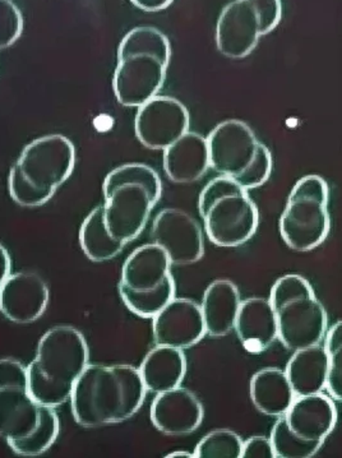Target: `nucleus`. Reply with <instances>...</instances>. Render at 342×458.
<instances>
[{
	"mask_svg": "<svg viewBox=\"0 0 342 458\" xmlns=\"http://www.w3.org/2000/svg\"><path fill=\"white\" fill-rule=\"evenodd\" d=\"M147 389L129 364H89L72 392L74 421L86 429L125 423L142 409Z\"/></svg>",
	"mask_w": 342,
	"mask_h": 458,
	"instance_id": "1",
	"label": "nucleus"
},
{
	"mask_svg": "<svg viewBox=\"0 0 342 458\" xmlns=\"http://www.w3.org/2000/svg\"><path fill=\"white\" fill-rule=\"evenodd\" d=\"M150 238L167 251L173 266L194 265L205 256V238L200 224L180 208H164L158 212Z\"/></svg>",
	"mask_w": 342,
	"mask_h": 458,
	"instance_id": "13",
	"label": "nucleus"
},
{
	"mask_svg": "<svg viewBox=\"0 0 342 458\" xmlns=\"http://www.w3.org/2000/svg\"><path fill=\"white\" fill-rule=\"evenodd\" d=\"M243 439L231 429H215L206 434L194 448L197 458H242Z\"/></svg>",
	"mask_w": 342,
	"mask_h": 458,
	"instance_id": "28",
	"label": "nucleus"
},
{
	"mask_svg": "<svg viewBox=\"0 0 342 458\" xmlns=\"http://www.w3.org/2000/svg\"><path fill=\"white\" fill-rule=\"evenodd\" d=\"M23 31V18L12 0H0V50L12 47Z\"/></svg>",
	"mask_w": 342,
	"mask_h": 458,
	"instance_id": "31",
	"label": "nucleus"
},
{
	"mask_svg": "<svg viewBox=\"0 0 342 458\" xmlns=\"http://www.w3.org/2000/svg\"><path fill=\"white\" fill-rule=\"evenodd\" d=\"M14 164L34 187L56 193L73 173L76 149L67 137L49 134L29 143Z\"/></svg>",
	"mask_w": 342,
	"mask_h": 458,
	"instance_id": "12",
	"label": "nucleus"
},
{
	"mask_svg": "<svg viewBox=\"0 0 342 458\" xmlns=\"http://www.w3.org/2000/svg\"><path fill=\"white\" fill-rule=\"evenodd\" d=\"M150 419L155 429L164 436H189L202 425L205 407L194 392L180 386L156 394Z\"/></svg>",
	"mask_w": 342,
	"mask_h": 458,
	"instance_id": "17",
	"label": "nucleus"
},
{
	"mask_svg": "<svg viewBox=\"0 0 342 458\" xmlns=\"http://www.w3.org/2000/svg\"><path fill=\"white\" fill-rule=\"evenodd\" d=\"M296 397L321 394L329 377V356L320 345L296 350L285 369Z\"/></svg>",
	"mask_w": 342,
	"mask_h": 458,
	"instance_id": "24",
	"label": "nucleus"
},
{
	"mask_svg": "<svg viewBox=\"0 0 342 458\" xmlns=\"http://www.w3.org/2000/svg\"><path fill=\"white\" fill-rule=\"evenodd\" d=\"M207 335L201 305L188 298H174L152 318L155 345L180 350L196 346Z\"/></svg>",
	"mask_w": 342,
	"mask_h": 458,
	"instance_id": "16",
	"label": "nucleus"
},
{
	"mask_svg": "<svg viewBox=\"0 0 342 458\" xmlns=\"http://www.w3.org/2000/svg\"><path fill=\"white\" fill-rule=\"evenodd\" d=\"M137 8L145 12H160L169 7L174 0H131Z\"/></svg>",
	"mask_w": 342,
	"mask_h": 458,
	"instance_id": "33",
	"label": "nucleus"
},
{
	"mask_svg": "<svg viewBox=\"0 0 342 458\" xmlns=\"http://www.w3.org/2000/svg\"><path fill=\"white\" fill-rule=\"evenodd\" d=\"M283 18L281 0H233L225 5L218 26L216 45L229 59L253 53L261 36L274 31Z\"/></svg>",
	"mask_w": 342,
	"mask_h": 458,
	"instance_id": "10",
	"label": "nucleus"
},
{
	"mask_svg": "<svg viewBox=\"0 0 342 458\" xmlns=\"http://www.w3.org/2000/svg\"><path fill=\"white\" fill-rule=\"evenodd\" d=\"M234 331L249 354L267 352L278 340V319L269 299L253 296L242 301Z\"/></svg>",
	"mask_w": 342,
	"mask_h": 458,
	"instance_id": "19",
	"label": "nucleus"
},
{
	"mask_svg": "<svg viewBox=\"0 0 342 458\" xmlns=\"http://www.w3.org/2000/svg\"><path fill=\"white\" fill-rule=\"evenodd\" d=\"M189 124V112L182 101L158 95L138 107L134 131L141 145L164 151L187 133Z\"/></svg>",
	"mask_w": 342,
	"mask_h": 458,
	"instance_id": "14",
	"label": "nucleus"
},
{
	"mask_svg": "<svg viewBox=\"0 0 342 458\" xmlns=\"http://www.w3.org/2000/svg\"><path fill=\"white\" fill-rule=\"evenodd\" d=\"M47 407L30 394L26 365L0 359V438L7 445L25 441L40 427Z\"/></svg>",
	"mask_w": 342,
	"mask_h": 458,
	"instance_id": "11",
	"label": "nucleus"
},
{
	"mask_svg": "<svg viewBox=\"0 0 342 458\" xmlns=\"http://www.w3.org/2000/svg\"><path fill=\"white\" fill-rule=\"evenodd\" d=\"M240 304L242 296L233 281L227 278L212 281L207 286L201 304L207 335L223 338L234 331Z\"/></svg>",
	"mask_w": 342,
	"mask_h": 458,
	"instance_id": "21",
	"label": "nucleus"
},
{
	"mask_svg": "<svg viewBox=\"0 0 342 458\" xmlns=\"http://www.w3.org/2000/svg\"><path fill=\"white\" fill-rule=\"evenodd\" d=\"M209 169L207 139L187 131L176 142L164 149V172L175 184H191L202 178Z\"/></svg>",
	"mask_w": 342,
	"mask_h": 458,
	"instance_id": "20",
	"label": "nucleus"
},
{
	"mask_svg": "<svg viewBox=\"0 0 342 458\" xmlns=\"http://www.w3.org/2000/svg\"><path fill=\"white\" fill-rule=\"evenodd\" d=\"M49 301V286L36 272L11 274L0 286V313L16 325H31L40 319Z\"/></svg>",
	"mask_w": 342,
	"mask_h": 458,
	"instance_id": "15",
	"label": "nucleus"
},
{
	"mask_svg": "<svg viewBox=\"0 0 342 458\" xmlns=\"http://www.w3.org/2000/svg\"><path fill=\"white\" fill-rule=\"evenodd\" d=\"M242 458H276L271 439L254 436L243 442Z\"/></svg>",
	"mask_w": 342,
	"mask_h": 458,
	"instance_id": "32",
	"label": "nucleus"
},
{
	"mask_svg": "<svg viewBox=\"0 0 342 458\" xmlns=\"http://www.w3.org/2000/svg\"><path fill=\"white\" fill-rule=\"evenodd\" d=\"M80 245L87 259L95 263L116 259L124 250V242L116 241L107 232L104 206H98L87 215L80 229Z\"/></svg>",
	"mask_w": 342,
	"mask_h": 458,
	"instance_id": "25",
	"label": "nucleus"
},
{
	"mask_svg": "<svg viewBox=\"0 0 342 458\" xmlns=\"http://www.w3.org/2000/svg\"><path fill=\"white\" fill-rule=\"evenodd\" d=\"M325 349L329 356V377L326 389L331 397L342 403V320L326 334Z\"/></svg>",
	"mask_w": 342,
	"mask_h": 458,
	"instance_id": "29",
	"label": "nucleus"
},
{
	"mask_svg": "<svg viewBox=\"0 0 342 458\" xmlns=\"http://www.w3.org/2000/svg\"><path fill=\"white\" fill-rule=\"evenodd\" d=\"M198 211L216 247H242L253 238L260 224L256 203L248 191L223 175L207 182L198 199Z\"/></svg>",
	"mask_w": 342,
	"mask_h": 458,
	"instance_id": "7",
	"label": "nucleus"
},
{
	"mask_svg": "<svg viewBox=\"0 0 342 458\" xmlns=\"http://www.w3.org/2000/svg\"><path fill=\"white\" fill-rule=\"evenodd\" d=\"M209 167L245 190L262 187L274 169L271 151L247 123L229 119L207 137Z\"/></svg>",
	"mask_w": 342,
	"mask_h": 458,
	"instance_id": "5",
	"label": "nucleus"
},
{
	"mask_svg": "<svg viewBox=\"0 0 342 458\" xmlns=\"http://www.w3.org/2000/svg\"><path fill=\"white\" fill-rule=\"evenodd\" d=\"M249 394L258 412L271 418H280L289 411L296 394L285 370L263 368L252 377Z\"/></svg>",
	"mask_w": 342,
	"mask_h": 458,
	"instance_id": "23",
	"label": "nucleus"
},
{
	"mask_svg": "<svg viewBox=\"0 0 342 458\" xmlns=\"http://www.w3.org/2000/svg\"><path fill=\"white\" fill-rule=\"evenodd\" d=\"M90 364V347L80 329L56 326L45 332L27 367L31 396L40 405L58 409L71 400L74 386Z\"/></svg>",
	"mask_w": 342,
	"mask_h": 458,
	"instance_id": "2",
	"label": "nucleus"
},
{
	"mask_svg": "<svg viewBox=\"0 0 342 458\" xmlns=\"http://www.w3.org/2000/svg\"><path fill=\"white\" fill-rule=\"evenodd\" d=\"M276 458H311L316 456L325 442L307 441L291 432L284 416L272 428L271 437Z\"/></svg>",
	"mask_w": 342,
	"mask_h": 458,
	"instance_id": "27",
	"label": "nucleus"
},
{
	"mask_svg": "<svg viewBox=\"0 0 342 458\" xmlns=\"http://www.w3.org/2000/svg\"><path fill=\"white\" fill-rule=\"evenodd\" d=\"M329 184L307 175L294 185L280 217V233L291 250L305 253L321 247L331 230Z\"/></svg>",
	"mask_w": 342,
	"mask_h": 458,
	"instance_id": "9",
	"label": "nucleus"
},
{
	"mask_svg": "<svg viewBox=\"0 0 342 458\" xmlns=\"http://www.w3.org/2000/svg\"><path fill=\"white\" fill-rule=\"evenodd\" d=\"M171 59L169 38L151 26L131 30L118 47L113 89L120 105L140 107L163 89Z\"/></svg>",
	"mask_w": 342,
	"mask_h": 458,
	"instance_id": "3",
	"label": "nucleus"
},
{
	"mask_svg": "<svg viewBox=\"0 0 342 458\" xmlns=\"http://www.w3.org/2000/svg\"><path fill=\"white\" fill-rule=\"evenodd\" d=\"M167 251L145 244L125 259L118 292L127 310L143 319H152L175 298L176 285Z\"/></svg>",
	"mask_w": 342,
	"mask_h": 458,
	"instance_id": "8",
	"label": "nucleus"
},
{
	"mask_svg": "<svg viewBox=\"0 0 342 458\" xmlns=\"http://www.w3.org/2000/svg\"><path fill=\"white\" fill-rule=\"evenodd\" d=\"M60 433L59 416L56 409L47 407L40 427L31 437L17 443L8 445L13 454L21 457H38L47 454L58 439Z\"/></svg>",
	"mask_w": 342,
	"mask_h": 458,
	"instance_id": "26",
	"label": "nucleus"
},
{
	"mask_svg": "<svg viewBox=\"0 0 342 458\" xmlns=\"http://www.w3.org/2000/svg\"><path fill=\"white\" fill-rule=\"evenodd\" d=\"M105 224L116 241H136L163 196V182L145 164H125L107 174L103 184Z\"/></svg>",
	"mask_w": 342,
	"mask_h": 458,
	"instance_id": "4",
	"label": "nucleus"
},
{
	"mask_svg": "<svg viewBox=\"0 0 342 458\" xmlns=\"http://www.w3.org/2000/svg\"><path fill=\"white\" fill-rule=\"evenodd\" d=\"M12 259L11 254L7 248L0 242V286L7 280L9 275L12 274Z\"/></svg>",
	"mask_w": 342,
	"mask_h": 458,
	"instance_id": "34",
	"label": "nucleus"
},
{
	"mask_svg": "<svg viewBox=\"0 0 342 458\" xmlns=\"http://www.w3.org/2000/svg\"><path fill=\"white\" fill-rule=\"evenodd\" d=\"M8 191L12 199L21 208H41L54 197V191L38 190L26 181L16 164L11 167L8 175Z\"/></svg>",
	"mask_w": 342,
	"mask_h": 458,
	"instance_id": "30",
	"label": "nucleus"
},
{
	"mask_svg": "<svg viewBox=\"0 0 342 458\" xmlns=\"http://www.w3.org/2000/svg\"><path fill=\"white\" fill-rule=\"evenodd\" d=\"M167 458H176V457H185V458H193V457H196L194 456V452L193 454H192V452H189V451H174V452H170L169 454H167Z\"/></svg>",
	"mask_w": 342,
	"mask_h": 458,
	"instance_id": "35",
	"label": "nucleus"
},
{
	"mask_svg": "<svg viewBox=\"0 0 342 458\" xmlns=\"http://www.w3.org/2000/svg\"><path fill=\"white\" fill-rule=\"evenodd\" d=\"M187 368L184 350L156 345L147 352L138 370L147 392L158 394L180 387L187 376Z\"/></svg>",
	"mask_w": 342,
	"mask_h": 458,
	"instance_id": "22",
	"label": "nucleus"
},
{
	"mask_svg": "<svg viewBox=\"0 0 342 458\" xmlns=\"http://www.w3.org/2000/svg\"><path fill=\"white\" fill-rule=\"evenodd\" d=\"M332 398L321 394L298 396L284 415L291 432L307 441L325 442L338 424Z\"/></svg>",
	"mask_w": 342,
	"mask_h": 458,
	"instance_id": "18",
	"label": "nucleus"
},
{
	"mask_svg": "<svg viewBox=\"0 0 342 458\" xmlns=\"http://www.w3.org/2000/svg\"><path fill=\"white\" fill-rule=\"evenodd\" d=\"M269 301L285 349L294 352L322 343L329 331V316L307 278L295 274L278 278Z\"/></svg>",
	"mask_w": 342,
	"mask_h": 458,
	"instance_id": "6",
	"label": "nucleus"
}]
</instances>
